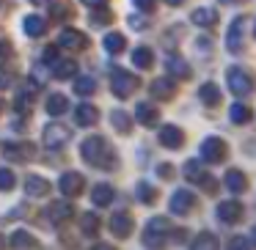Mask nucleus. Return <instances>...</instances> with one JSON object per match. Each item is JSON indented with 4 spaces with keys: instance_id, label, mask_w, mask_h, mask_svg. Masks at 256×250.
Wrapping results in <instances>:
<instances>
[{
    "instance_id": "4be33fe9",
    "label": "nucleus",
    "mask_w": 256,
    "mask_h": 250,
    "mask_svg": "<svg viewBox=\"0 0 256 250\" xmlns=\"http://www.w3.org/2000/svg\"><path fill=\"white\" fill-rule=\"evenodd\" d=\"M25 193L34 195V198H42V195L50 193V182L44 176H36V173H28L25 176Z\"/></svg>"
},
{
    "instance_id": "6e6d98bb",
    "label": "nucleus",
    "mask_w": 256,
    "mask_h": 250,
    "mask_svg": "<svg viewBox=\"0 0 256 250\" xmlns=\"http://www.w3.org/2000/svg\"><path fill=\"white\" fill-rule=\"evenodd\" d=\"M0 50H3V44H0Z\"/></svg>"
},
{
    "instance_id": "c9c22d12",
    "label": "nucleus",
    "mask_w": 256,
    "mask_h": 250,
    "mask_svg": "<svg viewBox=\"0 0 256 250\" xmlns=\"http://www.w3.org/2000/svg\"><path fill=\"white\" fill-rule=\"evenodd\" d=\"M80 226H83L86 237H96V234H100V217H96V212H86Z\"/></svg>"
},
{
    "instance_id": "603ef678",
    "label": "nucleus",
    "mask_w": 256,
    "mask_h": 250,
    "mask_svg": "<svg viewBox=\"0 0 256 250\" xmlns=\"http://www.w3.org/2000/svg\"><path fill=\"white\" fill-rule=\"evenodd\" d=\"M166 3H168V6H182L184 0H166Z\"/></svg>"
},
{
    "instance_id": "f3484780",
    "label": "nucleus",
    "mask_w": 256,
    "mask_h": 250,
    "mask_svg": "<svg viewBox=\"0 0 256 250\" xmlns=\"http://www.w3.org/2000/svg\"><path fill=\"white\" fill-rule=\"evenodd\" d=\"M47 69L52 72V77H56V80H72L74 74H78V63H74L72 58H56Z\"/></svg>"
},
{
    "instance_id": "5701e85b",
    "label": "nucleus",
    "mask_w": 256,
    "mask_h": 250,
    "mask_svg": "<svg viewBox=\"0 0 256 250\" xmlns=\"http://www.w3.org/2000/svg\"><path fill=\"white\" fill-rule=\"evenodd\" d=\"M190 22L198 25V28H215V25H218V11H215V8L201 6V8H196V11L190 14Z\"/></svg>"
},
{
    "instance_id": "f704fd0d",
    "label": "nucleus",
    "mask_w": 256,
    "mask_h": 250,
    "mask_svg": "<svg viewBox=\"0 0 256 250\" xmlns=\"http://www.w3.org/2000/svg\"><path fill=\"white\" fill-rule=\"evenodd\" d=\"M250 116H254V113H250V107L242 105V102H234V105L228 107V118H232L234 124H248Z\"/></svg>"
},
{
    "instance_id": "a878e982",
    "label": "nucleus",
    "mask_w": 256,
    "mask_h": 250,
    "mask_svg": "<svg viewBox=\"0 0 256 250\" xmlns=\"http://www.w3.org/2000/svg\"><path fill=\"white\" fill-rule=\"evenodd\" d=\"M198 99L204 102L206 107H218L220 105V88H218V83H204L198 88Z\"/></svg>"
},
{
    "instance_id": "2eb2a0df",
    "label": "nucleus",
    "mask_w": 256,
    "mask_h": 250,
    "mask_svg": "<svg viewBox=\"0 0 256 250\" xmlns=\"http://www.w3.org/2000/svg\"><path fill=\"white\" fill-rule=\"evenodd\" d=\"M132 228H135V220H132V215H130V212H113L110 231L116 234L118 239H127L130 234H132Z\"/></svg>"
},
{
    "instance_id": "f03ea898",
    "label": "nucleus",
    "mask_w": 256,
    "mask_h": 250,
    "mask_svg": "<svg viewBox=\"0 0 256 250\" xmlns=\"http://www.w3.org/2000/svg\"><path fill=\"white\" fill-rule=\"evenodd\" d=\"M168 234H171V223H168V217H152V220L146 223V228H144L140 242H144L149 250H162L166 242H168Z\"/></svg>"
},
{
    "instance_id": "2f4dec72",
    "label": "nucleus",
    "mask_w": 256,
    "mask_h": 250,
    "mask_svg": "<svg viewBox=\"0 0 256 250\" xmlns=\"http://www.w3.org/2000/svg\"><path fill=\"white\" fill-rule=\"evenodd\" d=\"M74 94L78 96H91L96 91V80L94 77H88V74H80V77H74Z\"/></svg>"
},
{
    "instance_id": "ea45409f",
    "label": "nucleus",
    "mask_w": 256,
    "mask_h": 250,
    "mask_svg": "<svg viewBox=\"0 0 256 250\" xmlns=\"http://www.w3.org/2000/svg\"><path fill=\"white\" fill-rule=\"evenodd\" d=\"M226 250H250V242L245 237H232V239H228V248Z\"/></svg>"
},
{
    "instance_id": "4d7b16f0",
    "label": "nucleus",
    "mask_w": 256,
    "mask_h": 250,
    "mask_svg": "<svg viewBox=\"0 0 256 250\" xmlns=\"http://www.w3.org/2000/svg\"><path fill=\"white\" fill-rule=\"evenodd\" d=\"M0 245H3V242H0Z\"/></svg>"
},
{
    "instance_id": "39448f33",
    "label": "nucleus",
    "mask_w": 256,
    "mask_h": 250,
    "mask_svg": "<svg viewBox=\"0 0 256 250\" xmlns=\"http://www.w3.org/2000/svg\"><path fill=\"white\" fill-rule=\"evenodd\" d=\"M42 140H44V146L50 151H58V149H64V146L72 140V129L66 127V124H47L44 127V132H42Z\"/></svg>"
},
{
    "instance_id": "de8ad7c7",
    "label": "nucleus",
    "mask_w": 256,
    "mask_h": 250,
    "mask_svg": "<svg viewBox=\"0 0 256 250\" xmlns=\"http://www.w3.org/2000/svg\"><path fill=\"white\" fill-rule=\"evenodd\" d=\"M88 8H96V6H108V0H83Z\"/></svg>"
},
{
    "instance_id": "a19ab883",
    "label": "nucleus",
    "mask_w": 256,
    "mask_h": 250,
    "mask_svg": "<svg viewBox=\"0 0 256 250\" xmlns=\"http://www.w3.org/2000/svg\"><path fill=\"white\" fill-rule=\"evenodd\" d=\"M14 83V72L12 69H0V88H8Z\"/></svg>"
},
{
    "instance_id": "6e6552de",
    "label": "nucleus",
    "mask_w": 256,
    "mask_h": 250,
    "mask_svg": "<svg viewBox=\"0 0 256 250\" xmlns=\"http://www.w3.org/2000/svg\"><path fill=\"white\" fill-rule=\"evenodd\" d=\"M3 157L8 162H28L36 157L34 143H3Z\"/></svg>"
},
{
    "instance_id": "393cba45",
    "label": "nucleus",
    "mask_w": 256,
    "mask_h": 250,
    "mask_svg": "<svg viewBox=\"0 0 256 250\" xmlns=\"http://www.w3.org/2000/svg\"><path fill=\"white\" fill-rule=\"evenodd\" d=\"M44 28H47V19L39 17V14H28V17L22 19V30L30 39H39V36L44 33Z\"/></svg>"
},
{
    "instance_id": "cd10ccee",
    "label": "nucleus",
    "mask_w": 256,
    "mask_h": 250,
    "mask_svg": "<svg viewBox=\"0 0 256 250\" xmlns=\"http://www.w3.org/2000/svg\"><path fill=\"white\" fill-rule=\"evenodd\" d=\"M220 245H218V237L212 231H201L198 237L193 239V245H190V250H218Z\"/></svg>"
},
{
    "instance_id": "9b49d317",
    "label": "nucleus",
    "mask_w": 256,
    "mask_h": 250,
    "mask_svg": "<svg viewBox=\"0 0 256 250\" xmlns=\"http://www.w3.org/2000/svg\"><path fill=\"white\" fill-rule=\"evenodd\" d=\"M72 212H74V206L69 201H50V206L44 209V217L52 226H61V223H66L72 217Z\"/></svg>"
},
{
    "instance_id": "473e14b6",
    "label": "nucleus",
    "mask_w": 256,
    "mask_h": 250,
    "mask_svg": "<svg viewBox=\"0 0 256 250\" xmlns=\"http://www.w3.org/2000/svg\"><path fill=\"white\" fill-rule=\"evenodd\" d=\"M110 121H113V129H116V132H122V135L132 132V118H130L124 110H113L110 113Z\"/></svg>"
},
{
    "instance_id": "1a4fd4ad",
    "label": "nucleus",
    "mask_w": 256,
    "mask_h": 250,
    "mask_svg": "<svg viewBox=\"0 0 256 250\" xmlns=\"http://www.w3.org/2000/svg\"><path fill=\"white\" fill-rule=\"evenodd\" d=\"M157 140H160L162 149H182L184 143V132L176 127V124H162L160 127V135H157Z\"/></svg>"
},
{
    "instance_id": "f8f14e48",
    "label": "nucleus",
    "mask_w": 256,
    "mask_h": 250,
    "mask_svg": "<svg viewBox=\"0 0 256 250\" xmlns=\"http://www.w3.org/2000/svg\"><path fill=\"white\" fill-rule=\"evenodd\" d=\"M135 121L140 127H157L160 124V107L154 102H138L135 105Z\"/></svg>"
},
{
    "instance_id": "13d9d810",
    "label": "nucleus",
    "mask_w": 256,
    "mask_h": 250,
    "mask_svg": "<svg viewBox=\"0 0 256 250\" xmlns=\"http://www.w3.org/2000/svg\"><path fill=\"white\" fill-rule=\"evenodd\" d=\"M254 33H256V30H254Z\"/></svg>"
},
{
    "instance_id": "864d4df0",
    "label": "nucleus",
    "mask_w": 256,
    "mask_h": 250,
    "mask_svg": "<svg viewBox=\"0 0 256 250\" xmlns=\"http://www.w3.org/2000/svg\"><path fill=\"white\" fill-rule=\"evenodd\" d=\"M220 3H226V6H234V3H242V0H220Z\"/></svg>"
},
{
    "instance_id": "c756f323",
    "label": "nucleus",
    "mask_w": 256,
    "mask_h": 250,
    "mask_svg": "<svg viewBox=\"0 0 256 250\" xmlns=\"http://www.w3.org/2000/svg\"><path fill=\"white\" fill-rule=\"evenodd\" d=\"M182 173H184V179H188V182H196L198 184L201 179H204V165H201V160H188L182 165Z\"/></svg>"
},
{
    "instance_id": "f257e3e1",
    "label": "nucleus",
    "mask_w": 256,
    "mask_h": 250,
    "mask_svg": "<svg viewBox=\"0 0 256 250\" xmlns=\"http://www.w3.org/2000/svg\"><path fill=\"white\" fill-rule=\"evenodd\" d=\"M80 157H83L88 165L100 168V171H116V154H113L110 143H108L102 135L86 138L83 146H80Z\"/></svg>"
},
{
    "instance_id": "20e7f679",
    "label": "nucleus",
    "mask_w": 256,
    "mask_h": 250,
    "mask_svg": "<svg viewBox=\"0 0 256 250\" xmlns=\"http://www.w3.org/2000/svg\"><path fill=\"white\" fill-rule=\"evenodd\" d=\"M226 85L228 91H232L234 96H250V91H254V80H250V74L245 72V69L240 66H228L226 69Z\"/></svg>"
},
{
    "instance_id": "dca6fc26",
    "label": "nucleus",
    "mask_w": 256,
    "mask_h": 250,
    "mask_svg": "<svg viewBox=\"0 0 256 250\" xmlns=\"http://www.w3.org/2000/svg\"><path fill=\"white\" fill-rule=\"evenodd\" d=\"M242 204L240 201H220L218 204V217H220L223 223H228V226H234V223L242 220Z\"/></svg>"
},
{
    "instance_id": "c85d7f7f",
    "label": "nucleus",
    "mask_w": 256,
    "mask_h": 250,
    "mask_svg": "<svg viewBox=\"0 0 256 250\" xmlns=\"http://www.w3.org/2000/svg\"><path fill=\"white\" fill-rule=\"evenodd\" d=\"M132 63L138 69H152L154 66V52H152L149 47H135L132 50Z\"/></svg>"
},
{
    "instance_id": "bb28decb",
    "label": "nucleus",
    "mask_w": 256,
    "mask_h": 250,
    "mask_svg": "<svg viewBox=\"0 0 256 250\" xmlns=\"http://www.w3.org/2000/svg\"><path fill=\"white\" fill-rule=\"evenodd\" d=\"M44 107H47L50 116H64V113L69 110V99L64 94H50V96H47V102H44Z\"/></svg>"
},
{
    "instance_id": "6ab92c4d",
    "label": "nucleus",
    "mask_w": 256,
    "mask_h": 250,
    "mask_svg": "<svg viewBox=\"0 0 256 250\" xmlns=\"http://www.w3.org/2000/svg\"><path fill=\"white\" fill-rule=\"evenodd\" d=\"M166 69H168V74L176 77V80H190V74H193L190 63L184 61V58H179V55H168L166 58Z\"/></svg>"
},
{
    "instance_id": "5fc2aeb1",
    "label": "nucleus",
    "mask_w": 256,
    "mask_h": 250,
    "mask_svg": "<svg viewBox=\"0 0 256 250\" xmlns=\"http://www.w3.org/2000/svg\"><path fill=\"white\" fill-rule=\"evenodd\" d=\"M0 110H3V102H0Z\"/></svg>"
},
{
    "instance_id": "3c124183",
    "label": "nucleus",
    "mask_w": 256,
    "mask_h": 250,
    "mask_svg": "<svg viewBox=\"0 0 256 250\" xmlns=\"http://www.w3.org/2000/svg\"><path fill=\"white\" fill-rule=\"evenodd\" d=\"M250 245H254V248H256V226L250 228Z\"/></svg>"
},
{
    "instance_id": "37998d69",
    "label": "nucleus",
    "mask_w": 256,
    "mask_h": 250,
    "mask_svg": "<svg viewBox=\"0 0 256 250\" xmlns=\"http://www.w3.org/2000/svg\"><path fill=\"white\" fill-rule=\"evenodd\" d=\"M52 11H56V19H64V17H69V11H72V6H69V3H61V6H56Z\"/></svg>"
},
{
    "instance_id": "423d86ee",
    "label": "nucleus",
    "mask_w": 256,
    "mask_h": 250,
    "mask_svg": "<svg viewBox=\"0 0 256 250\" xmlns=\"http://www.w3.org/2000/svg\"><path fill=\"white\" fill-rule=\"evenodd\" d=\"M228 154L226 149V140H220L218 135H210V138L201 140V162H210V165H218L223 162Z\"/></svg>"
},
{
    "instance_id": "09e8293b",
    "label": "nucleus",
    "mask_w": 256,
    "mask_h": 250,
    "mask_svg": "<svg viewBox=\"0 0 256 250\" xmlns=\"http://www.w3.org/2000/svg\"><path fill=\"white\" fill-rule=\"evenodd\" d=\"M91 250H116V248H113V245H108V242H96Z\"/></svg>"
},
{
    "instance_id": "0eeeda50",
    "label": "nucleus",
    "mask_w": 256,
    "mask_h": 250,
    "mask_svg": "<svg viewBox=\"0 0 256 250\" xmlns=\"http://www.w3.org/2000/svg\"><path fill=\"white\" fill-rule=\"evenodd\" d=\"M58 47H61V50H69V52H80V50L88 47V36L74 30V28H64L61 36H58Z\"/></svg>"
},
{
    "instance_id": "58836bf2",
    "label": "nucleus",
    "mask_w": 256,
    "mask_h": 250,
    "mask_svg": "<svg viewBox=\"0 0 256 250\" xmlns=\"http://www.w3.org/2000/svg\"><path fill=\"white\" fill-rule=\"evenodd\" d=\"M14 184H17V176L12 168H0V190L8 193V190H14Z\"/></svg>"
},
{
    "instance_id": "e433bc0d",
    "label": "nucleus",
    "mask_w": 256,
    "mask_h": 250,
    "mask_svg": "<svg viewBox=\"0 0 256 250\" xmlns=\"http://www.w3.org/2000/svg\"><path fill=\"white\" fill-rule=\"evenodd\" d=\"M135 195H138L140 204H154V201H157V190L152 187L149 182H140L138 187H135Z\"/></svg>"
},
{
    "instance_id": "4c0bfd02",
    "label": "nucleus",
    "mask_w": 256,
    "mask_h": 250,
    "mask_svg": "<svg viewBox=\"0 0 256 250\" xmlns=\"http://www.w3.org/2000/svg\"><path fill=\"white\" fill-rule=\"evenodd\" d=\"M8 242H12V248H17V250H25V248H34V245H36V239L30 237L28 231H14Z\"/></svg>"
},
{
    "instance_id": "a211bd4d",
    "label": "nucleus",
    "mask_w": 256,
    "mask_h": 250,
    "mask_svg": "<svg viewBox=\"0 0 256 250\" xmlns=\"http://www.w3.org/2000/svg\"><path fill=\"white\" fill-rule=\"evenodd\" d=\"M223 184H226V190L232 195H240L248 190V179H245V173L240 171V168H228L226 176H223Z\"/></svg>"
},
{
    "instance_id": "ddd939ff",
    "label": "nucleus",
    "mask_w": 256,
    "mask_h": 250,
    "mask_svg": "<svg viewBox=\"0 0 256 250\" xmlns=\"http://www.w3.org/2000/svg\"><path fill=\"white\" fill-rule=\"evenodd\" d=\"M196 206V195L190 193V190H176V193L171 195V201H168V209L174 212V215H190Z\"/></svg>"
},
{
    "instance_id": "49530a36",
    "label": "nucleus",
    "mask_w": 256,
    "mask_h": 250,
    "mask_svg": "<svg viewBox=\"0 0 256 250\" xmlns=\"http://www.w3.org/2000/svg\"><path fill=\"white\" fill-rule=\"evenodd\" d=\"M130 28H146V19H140V17H130Z\"/></svg>"
},
{
    "instance_id": "79ce46f5",
    "label": "nucleus",
    "mask_w": 256,
    "mask_h": 250,
    "mask_svg": "<svg viewBox=\"0 0 256 250\" xmlns=\"http://www.w3.org/2000/svg\"><path fill=\"white\" fill-rule=\"evenodd\" d=\"M132 3L140 8V11H146V14L154 11V6H157V0H132Z\"/></svg>"
},
{
    "instance_id": "8fccbe9b",
    "label": "nucleus",
    "mask_w": 256,
    "mask_h": 250,
    "mask_svg": "<svg viewBox=\"0 0 256 250\" xmlns=\"http://www.w3.org/2000/svg\"><path fill=\"white\" fill-rule=\"evenodd\" d=\"M34 6H47V3H52V0H30Z\"/></svg>"
},
{
    "instance_id": "412c9836",
    "label": "nucleus",
    "mask_w": 256,
    "mask_h": 250,
    "mask_svg": "<svg viewBox=\"0 0 256 250\" xmlns=\"http://www.w3.org/2000/svg\"><path fill=\"white\" fill-rule=\"evenodd\" d=\"M96 118H100V110H96L94 105H88V102L74 107V124H78V127H94Z\"/></svg>"
},
{
    "instance_id": "a18cd8bd",
    "label": "nucleus",
    "mask_w": 256,
    "mask_h": 250,
    "mask_svg": "<svg viewBox=\"0 0 256 250\" xmlns=\"http://www.w3.org/2000/svg\"><path fill=\"white\" fill-rule=\"evenodd\" d=\"M157 173H160L162 179H171L174 176V171H171V165H168V162H162V165L157 168Z\"/></svg>"
},
{
    "instance_id": "72a5a7b5",
    "label": "nucleus",
    "mask_w": 256,
    "mask_h": 250,
    "mask_svg": "<svg viewBox=\"0 0 256 250\" xmlns=\"http://www.w3.org/2000/svg\"><path fill=\"white\" fill-rule=\"evenodd\" d=\"M102 44H105V50L110 52V55H118V52H124V47H127V39H124L118 30H113V33L105 36V41H102Z\"/></svg>"
},
{
    "instance_id": "aec40b11",
    "label": "nucleus",
    "mask_w": 256,
    "mask_h": 250,
    "mask_svg": "<svg viewBox=\"0 0 256 250\" xmlns=\"http://www.w3.org/2000/svg\"><path fill=\"white\" fill-rule=\"evenodd\" d=\"M113 198H116V190L110 187V184H94V190H91V204L100 206V209H105V206L113 204Z\"/></svg>"
},
{
    "instance_id": "7ed1b4c3",
    "label": "nucleus",
    "mask_w": 256,
    "mask_h": 250,
    "mask_svg": "<svg viewBox=\"0 0 256 250\" xmlns=\"http://www.w3.org/2000/svg\"><path fill=\"white\" fill-rule=\"evenodd\" d=\"M135 88H138V77L132 72H127L122 66H116L110 72V91L116 94V99H130L135 94Z\"/></svg>"
},
{
    "instance_id": "c03bdc74",
    "label": "nucleus",
    "mask_w": 256,
    "mask_h": 250,
    "mask_svg": "<svg viewBox=\"0 0 256 250\" xmlns=\"http://www.w3.org/2000/svg\"><path fill=\"white\" fill-rule=\"evenodd\" d=\"M56 58H58L56 47H47V50H44V66H50V63L56 61Z\"/></svg>"
},
{
    "instance_id": "b1692460",
    "label": "nucleus",
    "mask_w": 256,
    "mask_h": 250,
    "mask_svg": "<svg viewBox=\"0 0 256 250\" xmlns=\"http://www.w3.org/2000/svg\"><path fill=\"white\" fill-rule=\"evenodd\" d=\"M174 94H176V80L162 77L152 83V96H157V99H174Z\"/></svg>"
},
{
    "instance_id": "7c9ffc66",
    "label": "nucleus",
    "mask_w": 256,
    "mask_h": 250,
    "mask_svg": "<svg viewBox=\"0 0 256 250\" xmlns=\"http://www.w3.org/2000/svg\"><path fill=\"white\" fill-rule=\"evenodd\" d=\"M91 25L94 28H105V25H110L113 22V11L108 6H96V8H91Z\"/></svg>"
},
{
    "instance_id": "9d476101",
    "label": "nucleus",
    "mask_w": 256,
    "mask_h": 250,
    "mask_svg": "<svg viewBox=\"0 0 256 250\" xmlns=\"http://www.w3.org/2000/svg\"><path fill=\"white\" fill-rule=\"evenodd\" d=\"M58 187H61V193L66 195V198H74V195L83 193L86 179H83V173H78V171H66L61 179H58Z\"/></svg>"
},
{
    "instance_id": "4468645a",
    "label": "nucleus",
    "mask_w": 256,
    "mask_h": 250,
    "mask_svg": "<svg viewBox=\"0 0 256 250\" xmlns=\"http://www.w3.org/2000/svg\"><path fill=\"white\" fill-rule=\"evenodd\" d=\"M242 33H245V17H237L226 30V50L228 52H242Z\"/></svg>"
}]
</instances>
